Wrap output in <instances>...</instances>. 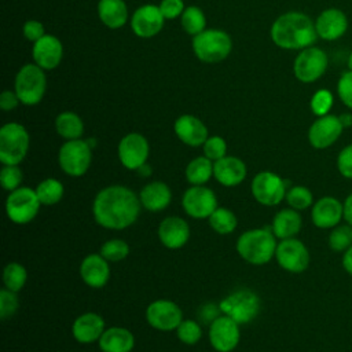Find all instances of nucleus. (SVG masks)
Returning a JSON list of instances; mask_svg holds the SVG:
<instances>
[{
  "mask_svg": "<svg viewBox=\"0 0 352 352\" xmlns=\"http://www.w3.org/2000/svg\"><path fill=\"white\" fill-rule=\"evenodd\" d=\"M213 176V164L208 157H197L186 166V179L192 186H204Z\"/></svg>",
  "mask_w": 352,
  "mask_h": 352,
  "instance_id": "nucleus-32",
  "label": "nucleus"
},
{
  "mask_svg": "<svg viewBox=\"0 0 352 352\" xmlns=\"http://www.w3.org/2000/svg\"><path fill=\"white\" fill-rule=\"evenodd\" d=\"M140 204L150 212H160L168 208L172 201L170 188L164 182L147 183L139 192Z\"/></svg>",
  "mask_w": 352,
  "mask_h": 352,
  "instance_id": "nucleus-27",
  "label": "nucleus"
},
{
  "mask_svg": "<svg viewBox=\"0 0 352 352\" xmlns=\"http://www.w3.org/2000/svg\"><path fill=\"white\" fill-rule=\"evenodd\" d=\"M327 54L319 47H308L300 51L293 63V73L301 82L309 84L318 81L327 70Z\"/></svg>",
  "mask_w": 352,
  "mask_h": 352,
  "instance_id": "nucleus-10",
  "label": "nucleus"
},
{
  "mask_svg": "<svg viewBox=\"0 0 352 352\" xmlns=\"http://www.w3.org/2000/svg\"><path fill=\"white\" fill-rule=\"evenodd\" d=\"M202 146H204L205 157H208L212 161H217V160L226 157L227 143L220 136H209Z\"/></svg>",
  "mask_w": 352,
  "mask_h": 352,
  "instance_id": "nucleus-44",
  "label": "nucleus"
},
{
  "mask_svg": "<svg viewBox=\"0 0 352 352\" xmlns=\"http://www.w3.org/2000/svg\"><path fill=\"white\" fill-rule=\"evenodd\" d=\"M140 199L125 186L102 188L92 204L95 221L107 230H124L132 226L140 213Z\"/></svg>",
  "mask_w": 352,
  "mask_h": 352,
  "instance_id": "nucleus-1",
  "label": "nucleus"
},
{
  "mask_svg": "<svg viewBox=\"0 0 352 352\" xmlns=\"http://www.w3.org/2000/svg\"><path fill=\"white\" fill-rule=\"evenodd\" d=\"M100 254L109 263L121 261L129 254V246L122 239H109L100 246Z\"/></svg>",
  "mask_w": 352,
  "mask_h": 352,
  "instance_id": "nucleus-38",
  "label": "nucleus"
},
{
  "mask_svg": "<svg viewBox=\"0 0 352 352\" xmlns=\"http://www.w3.org/2000/svg\"><path fill=\"white\" fill-rule=\"evenodd\" d=\"M56 132L66 140L80 139L84 132V124L81 118L73 111H63L55 120Z\"/></svg>",
  "mask_w": 352,
  "mask_h": 352,
  "instance_id": "nucleus-31",
  "label": "nucleus"
},
{
  "mask_svg": "<svg viewBox=\"0 0 352 352\" xmlns=\"http://www.w3.org/2000/svg\"><path fill=\"white\" fill-rule=\"evenodd\" d=\"M164 15L158 6L146 4L139 7L131 19V28L139 37L148 38L161 32L164 26Z\"/></svg>",
  "mask_w": 352,
  "mask_h": 352,
  "instance_id": "nucleus-19",
  "label": "nucleus"
},
{
  "mask_svg": "<svg viewBox=\"0 0 352 352\" xmlns=\"http://www.w3.org/2000/svg\"><path fill=\"white\" fill-rule=\"evenodd\" d=\"M241 338L239 323L227 315H219L209 326V341L217 352H231Z\"/></svg>",
  "mask_w": 352,
  "mask_h": 352,
  "instance_id": "nucleus-15",
  "label": "nucleus"
},
{
  "mask_svg": "<svg viewBox=\"0 0 352 352\" xmlns=\"http://www.w3.org/2000/svg\"><path fill=\"white\" fill-rule=\"evenodd\" d=\"M344 125L338 116L326 114L318 117L308 129V142L314 148L323 150L333 146L341 136Z\"/></svg>",
  "mask_w": 352,
  "mask_h": 352,
  "instance_id": "nucleus-14",
  "label": "nucleus"
},
{
  "mask_svg": "<svg viewBox=\"0 0 352 352\" xmlns=\"http://www.w3.org/2000/svg\"><path fill=\"white\" fill-rule=\"evenodd\" d=\"M346 66H348V70H352V51H351V52H349V55H348Z\"/></svg>",
  "mask_w": 352,
  "mask_h": 352,
  "instance_id": "nucleus-54",
  "label": "nucleus"
},
{
  "mask_svg": "<svg viewBox=\"0 0 352 352\" xmlns=\"http://www.w3.org/2000/svg\"><path fill=\"white\" fill-rule=\"evenodd\" d=\"M158 238L165 248L172 250L180 249L190 238V227L182 217H165L158 226Z\"/></svg>",
  "mask_w": 352,
  "mask_h": 352,
  "instance_id": "nucleus-21",
  "label": "nucleus"
},
{
  "mask_svg": "<svg viewBox=\"0 0 352 352\" xmlns=\"http://www.w3.org/2000/svg\"><path fill=\"white\" fill-rule=\"evenodd\" d=\"M286 182L271 170L257 173L252 182V195L264 206H275L286 197Z\"/></svg>",
  "mask_w": 352,
  "mask_h": 352,
  "instance_id": "nucleus-11",
  "label": "nucleus"
},
{
  "mask_svg": "<svg viewBox=\"0 0 352 352\" xmlns=\"http://www.w3.org/2000/svg\"><path fill=\"white\" fill-rule=\"evenodd\" d=\"M344 206V220L346 221V224L352 226V192L345 198V201L342 202Z\"/></svg>",
  "mask_w": 352,
  "mask_h": 352,
  "instance_id": "nucleus-50",
  "label": "nucleus"
},
{
  "mask_svg": "<svg viewBox=\"0 0 352 352\" xmlns=\"http://www.w3.org/2000/svg\"><path fill=\"white\" fill-rule=\"evenodd\" d=\"M104 331V320L99 314L85 312L81 314L72 326V333L76 341L89 344L102 337Z\"/></svg>",
  "mask_w": 352,
  "mask_h": 352,
  "instance_id": "nucleus-26",
  "label": "nucleus"
},
{
  "mask_svg": "<svg viewBox=\"0 0 352 352\" xmlns=\"http://www.w3.org/2000/svg\"><path fill=\"white\" fill-rule=\"evenodd\" d=\"M80 275L89 287H103L110 278L109 261L100 253H92L82 258Z\"/></svg>",
  "mask_w": 352,
  "mask_h": 352,
  "instance_id": "nucleus-23",
  "label": "nucleus"
},
{
  "mask_svg": "<svg viewBox=\"0 0 352 352\" xmlns=\"http://www.w3.org/2000/svg\"><path fill=\"white\" fill-rule=\"evenodd\" d=\"M65 192L63 184L54 177H48L41 180L36 187V194L41 202V205L51 206L58 204Z\"/></svg>",
  "mask_w": 352,
  "mask_h": 352,
  "instance_id": "nucleus-33",
  "label": "nucleus"
},
{
  "mask_svg": "<svg viewBox=\"0 0 352 352\" xmlns=\"http://www.w3.org/2000/svg\"><path fill=\"white\" fill-rule=\"evenodd\" d=\"M28 279V272L25 270V267L19 263H8L4 267L3 271V282L6 289L11 290V292H19Z\"/></svg>",
  "mask_w": 352,
  "mask_h": 352,
  "instance_id": "nucleus-35",
  "label": "nucleus"
},
{
  "mask_svg": "<svg viewBox=\"0 0 352 352\" xmlns=\"http://www.w3.org/2000/svg\"><path fill=\"white\" fill-rule=\"evenodd\" d=\"M173 129H175L176 136L183 143H186L187 146H191V147H198V146L204 144L205 140L209 138L205 124L199 118H197L191 114L180 116L175 121Z\"/></svg>",
  "mask_w": 352,
  "mask_h": 352,
  "instance_id": "nucleus-25",
  "label": "nucleus"
},
{
  "mask_svg": "<svg viewBox=\"0 0 352 352\" xmlns=\"http://www.w3.org/2000/svg\"><path fill=\"white\" fill-rule=\"evenodd\" d=\"M285 199L289 204V206L296 210H304L314 205V195L311 190L304 186H294L289 188Z\"/></svg>",
  "mask_w": 352,
  "mask_h": 352,
  "instance_id": "nucleus-37",
  "label": "nucleus"
},
{
  "mask_svg": "<svg viewBox=\"0 0 352 352\" xmlns=\"http://www.w3.org/2000/svg\"><path fill=\"white\" fill-rule=\"evenodd\" d=\"M176 336L182 342L187 345H194L201 340L202 330L198 322L187 319V320H182V323L177 326Z\"/></svg>",
  "mask_w": 352,
  "mask_h": 352,
  "instance_id": "nucleus-41",
  "label": "nucleus"
},
{
  "mask_svg": "<svg viewBox=\"0 0 352 352\" xmlns=\"http://www.w3.org/2000/svg\"><path fill=\"white\" fill-rule=\"evenodd\" d=\"M135 345L133 334L125 327H110L99 338L102 352H131Z\"/></svg>",
  "mask_w": 352,
  "mask_h": 352,
  "instance_id": "nucleus-28",
  "label": "nucleus"
},
{
  "mask_svg": "<svg viewBox=\"0 0 352 352\" xmlns=\"http://www.w3.org/2000/svg\"><path fill=\"white\" fill-rule=\"evenodd\" d=\"M23 36L29 40L36 43L37 40H40L43 36H45L44 32V26L41 22L38 21H26L23 25Z\"/></svg>",
  "mask_w": 352,
  "mask_h": 352,
  "instance_id": "nucleus-48",
  "label": "nucleus"
},
{
  "mask_svg": "<svg viewBox=\"0 0 352 352\" xmlns=\"http://www.w3.org/2000/svg\"><path fill=\"white\" fill-rule=\"evenodd\" d=\"M329 246L333 252H345L348 248H351V226H336L329 235Z\"/></svg>",
  "mask_w": 352,
  "mask_h": 352,
  "instance_id": "nucleus-40",
  "label": "nucleus"
},
{
  "mask_svg": "<svg viewBox=\"0 0 352 352\" xmlns=\"http://www.w3.org/2000/svg\"><path fill=\"white\" fill-rule=\"evenodd\" d=\"M276 246V236L268 227L245 231L236 241L238 254L254 265H263L271 261L275 256Z\"/></svg>",
  "mask_w": 352,
  "mask_h": 352,
  "instance_id": "nucleus-3",
  "label": "nucleus"
},
{
  "mask_svg": "<svg viewBox=\"0 0 352 352\" xmlns=\"http://www.w3.org/2000/svg\"><path fill=\"white\" fill-rule=\"evenodd\" d=\"M58 161L60 169L73 177L87 173L92 161V147L87 140H66L59 148Z\"/></svg>",
  "mask_w": 352,
  "mask_h": 352,
  "instance_id": "nucleus-8",
  "label": "nucleus"
},
{
  "mask_svg": "<svg viewBox=\"0 0 352 352\" xmlns=\"http://www.w3.org/2000/svg\"><path fill=\"white\" fill-rule=\"evenodd\" d=\"M351 236H352V226H351Z\"/></svg>",
  "mask_w": 352,
  "mask_h": 352,
  "instance_id": "nucleus-55",
  "label": "nucleus"
},
{
  "mask_svg": "<svg viewBox=\"0 0 352 352\" xmlns=\"http://www.w3.org/2000/svg\"><path fill=\"white\" fill-rule=\"evenodd\" d=\"M232 48L231 37L219 29H205L192 38L195 56L206 63H217L226 59Z\"/></svg>",
  "mask_w": 352,
  "mask_h": 352,
  "instance_id": "nucleus-4",
  "label": "nucleus"
},
{
  "mask_svg": "<svg viewBox=\"0 0 352 352\" xmlns=\"http://www.w3.org/2000/svg\"><path fill=\"white\" fill-rule=\"evenodd\" d=\"M337 169L345 179H352V143L338 153Z\"/></svg>",
  "mask_w": 352,
  "mask_h": 352,
  "instance_id": "nucleus-46",
  "label": "nucleus"
},
{
  "mask_svg": "<svg viewBox=\"0 0 352 352\" xmlns=\"http://www.w3.org/2000/svg\"><path fill=\"white\" fill-rule=\"evenodd\" d=\"M219 307L224 315L230 316L239 324H245L258 315L260 298L249 289H239L224 297Z\"/></svg>",
  "mask_w": 352,
  "mask_h": 352,
  "instance_id": "nucleus-7",
  "label": "nucleus"
},
{
  "mask_svg": "<svg viewBox=\"0 0 352 352\" xmlns=\"http://www.w3.org/2000/svg\"><path fill=\"white\" fill-rule=\"evenodd\" d=\"M98 15L110 29H118L128 21V8L124 0H99Z\"/></svg>",
  "mask_w": 352,
  "mask_h": 352,
  "instance_id": "nucleus-30",
  "label": "nucleus"
},
{
  "mask_svg": "<svg viewBox=\"0 0 352 352\" xmlns=\"http://www.w3.org/2000/svg\"><path fill=\"white\" fill-rule=\"evenodd\" d=\"M19 308V301L15 292L8 289H3L0 292V318L7 319L11 318Z\"/></svg>",
  "mask_w": 352,
  "mask_h": 352,
  "instance_id": "nucleus-45",
  "label": "nucleus"
},
{
  "mask_svg": "<svg viewBox=\"0 0 352 352\" xmlns=\"http://www.w3.org/2000/svg\"><path fill=\"white\" fill-rule=\"evenodd\" d=\"M348 26L349 22L346 14L337 7L323 10L315 19L318 37L324 41H336L341 38L346 33Z\"/></svg>",
  "mask_w": 352,
  "mask_h": 352,
  "instance_id": "nucleus-18",
  "label": "nucleus"
},
{
  "mask_svg": "<svg viewBox=\"0 0 352 352\" xmlns=\"http://www.w3.org/2000/svg\"><path fill=\"white\" fill-rule=\"evenodd\" d=\"M342 267L349 275H352V246L348 248L342 254Z\"/></svg>",
  "mask_w": 352,
  "mask_h": 352,
  "instance_id": "nucleus-51",
  "label": "nucleus"
},
{
  "mask_svg": "<svg viewBox=\"0 0 352 352\" xmlns=\"http://www.w3.org/2000/svg\"><path fill=\"white\" fill-rule=\"evenodd\" d=\"M271 38L283 50H304L312 47L318 37L315 22L304 12L289 11L275 19L271 26Z\"/></svg>",
  "mask_w": 352,
  "mask_h": 352,
  "instance_id": "nucleus-2",
  "label": "nucleus"
},
{
  "mask_svg": "<svg viewBox=\"0 0 352 352\" xmlns=\"http://www.w3.org/2000/svg\"><path fill=\"white\" fill-rule=\"evenodd\" d=\"M311 219L314 226L322 230L334 228L344 219V206L334 197H322L314 205L311 210Z\"/></svg>",
  "mask_w": 352,
  "mask_h": 352,
  "instance_id": "nucleus-20",
  "label": "nucleus"
},
{
  "mask_svg": "<svg viewBox=\"0 0 352 352\" xmlns=\"http://www.w3.org/2000/svg\"><path fill=\"white\" fill-rule=\"evenodd\" d=\"M19 102H21V100H19L16 92H12V91H3L1 95H0V107H1L4 111H10V110L15 109Z\"/></svg>",
  "mask_w": 352,
  "mask_h": 352,
  "instance_id": "nucleus-49",
  "label": "nucleus"
},
{
  "mask_svg": "<svg viewBox=\"0 0 352 352\" xmlns=\"http://www.w3.org/2000/svg\"><path fill=\"white\" fill-rule=\"evenodd\" d=\"M337 96L346 109L352 110V70L341 73L337 81Z\"/></svg>",
  "mask_w": 352,
  "mask_h": 352,
  "instance_id": "nucleus-43",
  "label": "nucleus"
},
{
  "mask_svg": "<svg viewBox=\"0 0 352 352\" xmlns=\"http://www.w3.org/2000/svg\"><path fill=\"white\" fill-rule=\"evenodd\" d=\"M184 212L194 219H209L217 208L216 194L205 186H192L182 197Z\"/></svg>",
  "mask_w": 352,
  "mask_h": 352,
  "instance_id": "nucleus-13",
  "label": "nucleus"
},
{
  "mask_svg": "<svg viewBox=\"0 0 352 352\" xmlns=\"http://www.w3.org/2000/svg\"><path fill=\"white\" fill-rule=\"evenodd\" d=\"M341 120V124L344 125V128H349L352 126V113H342L341 116H338Z\"/></svg>",
  "mask_w": 352,
  "mask_h": 352,
  "instance_id": "nucleus-52",
  "label": "nucleus"
},
{
  "mask_svg": "<svg viewBox=\"0 0 352 352\" xmlns=\"http://www.w3.org/2000/svg\"><path fill=\"white\" fill-rule=\"evenodd\" d=\"M301 226H302V219L298 210L293 208H287V209L279 210L275 214L271 224V230L274 235L282 241L287 238H294V235L300 232Z\"/></svg>",
  "mask_w": 352,
  "mask_h": 352,
  "instance_id": "nucleus-29",
  "label": "nucleus"
},
{
  "mask_svg": "<svg viewBox=\"0 0 352 352\" xmlns=\"http://www.w3.org/2000/svg\"><path fill=\"white\" fill-rule=\"evenodd\" d=\"M138 173L140 175V176H143V177H147V176H150L151 175V168H150V165L146 162V164H143L139 169H138Z\"/></svg>",
  "mask_w": 352,
  "mask_h": 352,
  "instance_id": "nucleus-53",
  "label": "nucleus"
},
{
  "mask_svg": "<svg viewBox=\"0 0 352 352\" xmlns=\"http://www.w3.org/2000/svg\"><path fill=\"white\" fill-rule=\"evenodd\" d=\"M117 151L120 162L126 169L138 170L143 164L147 162L150 147L147 139L143 135L131 132L120 140Z\"/></svg>",
  "mask_w": 352,
  "mask_h": 352,
  "instance_id": "nucleus-17",
  "label": "nucleus"
},
{
  "mask_svg": "<svg viewBox=\"0 0 352 352\" xmlns=\"http://www.w3.org/2000/svg\"><path fill=\"white\" fill-rule=\"evenodd\" d=\"M205 25H206V18L201 8L195 6H190L184 8L182 14V26L186 33L197 36L198 33L205 30Z\"/></svg>",
  "mask_w": 352,
  "mask_h": 352,
  "instance_id": "nucleus-36",
  "label": "nucleus"
},
{
  "mask_svg": "<svg viewBox=\"0 0 352 352\" xmlns=\"http://www.w3.org/2000/svg\"><path fill=\"white\" fill-rule=\"evenodd\" d=\"M45 74L36 63H28L19 69L15 77V92L26 106L37 104L45 94Z\"/></svg>",
  "mask_w": 352,
  "mask_h": 352,
  "instance_id": "nucleus-6",
  "label": "nucleus"
},
{
  "mask_svg": "<svg viewBox=\"0 0 352 352\" xmlns=\"http://www.w3.org/2000/svg\"><path fill=\"white\" fill-rule=\"evenodd\" d=\"M146 319L148 324L161 331L176 330L183 320L182 309L170 300H155L150 302L146 309Z\"/></svg>",
  "mask_w": 352,
  "mask_h": 352,
  "instance_id": "nucleus-16",
  "label": "nucleus"
},
{
  "mask_svg": "<svg viewBox=\"0 0 352 352\" xmlns=\"http://www.w3.org/2000/svg\"><path fill=\"white\" fill-rule=\"evenodd\" d=\"M41 202L36 190L30 187H19L10 191L6 199L7 217L15 224H28L38 213Z\"/></svg>",
  "mask_w": 352,
  "mask_h": 352,
  "instance_id": "nucleus-9",
  "label": "nucleus"
},
{
  "mask_svg": "<svg viewBox=\"0 0 352 352\" xmlns=\"http://www.w3.org/2000/svg\"><path fill=\"white\" fill-rule=\"evenodd\" d=\"M275 258L285 271L292 274L304 272L309 265V252L307 246L296 238L282 239L276 246Z\"/></svg>",
  "mask_w": 352,
  "mask_h": 352,
  "instance_id": "nucleus-12",
  "label": "nucleus"
},
{
  "mask_svg": "<svg viewBox=\"0 0 352 352\" xmlns=\"http://www.w3.org/2000/svg\"><path fill=\"white\" fill-rule=\"evenodd\" d=\"M32 54L36 65L44 70H51L60 63L63 47L59 38L51 34H45L33 44Z\"/></svg>",
  "mask_w": 352,
  "mask_h": 352,
  "instance_id": "nucleus-22",
  "label": "nucleus"
},
{
  "mask_svg": "<svg viewBox=\"0 0 352 352\" xmlns=\"http://www.w3.org/2000/svg\"><path fill=\"white\" fill-rule=\"evenodd\" d=\"M333 103H334L333 92L326 88H322V89H318L312 95V98L309 100V107H311V111L316 117H322V116L330 114Z\"/></svg>",
  "mask_w": 352,
  "mask_h": 352,
  "instance_id": "nucleus-39",
  "label": "nucleus"
},
{
  "mask_svg": "<svg viewBox=\"0 0 352 352\" xmlns=\"http://www.w3.org/2000/svg\"><path fill=\"white\" fill-rule=\"evenodd\" d=\"M29 150V133L23 125L8 122L0 129V161L3 165H18Z\"/></svg>",
  "mask_w": 352,
  "mask_h": 352,
  "instance_id": "nucleus-5",
  "label": "nucleus"
},
{
  "mask_svg": "<svg viewBox=\"0 0 352 352\" xmlns=\"http://www.w3.org/2000/svg\"><path fill=\"white\" fill-rule=\"evenodd\" d=\"M158 7L165 19H173L182 15L184 11L183 0H162Z\"/></svg>",
  "mask_w": 352,
  "mask_h": 352,
  "instance_id": "nucleus-47",
  "label": "nucleus"
},
{
  "mask_svg": "<svg viewBox=\"0 0 352 352\" xmlns=\"http://www.w3.org/2000/svg\"><path fill=\"white\" fill-rule=\"evenodd\" d=\"M22 179L23 175L18 165H4L0 170V184L7 191H14L19 188Z\"/></svg>",
  "mask_w": 352,
  "mask_h": 352,
  "instance_id": "nucleus-42",
  "label": "nucleus"
},
{
  "mask_svg": "<svg viewBox=\"0 0 352 352\" xmlns=\"http://www.w3.org/2000/svg\"><path fill=\"white\" fill-rule=\"evenodd\" d=\"M213 176L221 186L234 187L245 180L246 165L238 157L226 155L213 162Z\"/></svg>",
  "mask_w": 352,
  "mask_h": 352,
  "instance_id": "nucleus-24",
  "label": "nucleus"
},
{
  "mask_svg": "<svg viewBox=\"0 0 352 352\" xmlns=\"http://www.w3.org/2000/svg\"><path fill=\"white\" fill-rule=\"evenodd\" d=\"M209 224L217 234L227 235L236 228L238 220L232 210L223 206H217L214 212L209 216Z\"/></svg>",
  "mask_w": 352,
  "mask_h": 352,
  "instance_id": "nucleus-34",
  "label": "nucleus"
}]
</instances>
